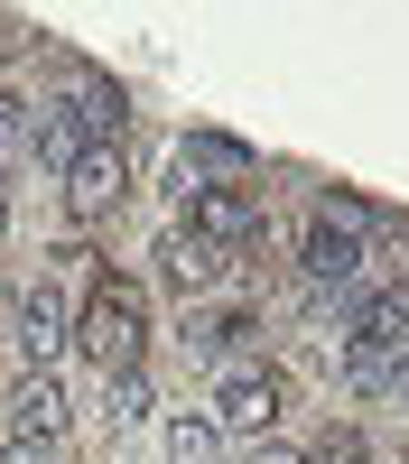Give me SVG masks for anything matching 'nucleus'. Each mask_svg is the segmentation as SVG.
<instances>
[{"instance_id": "1", "label": "nucleus", "mask_w": 409, "mask_h": 464, "mask_svg": "<svg viewBox=\"0 0 409 464\" xmlns=\"http://www.w3.org/2000/svg\"><path fill=\"white\" fill-rule=\"evenodd\" d=\"M345 372L363 381V391H382V381L409 372V279L372 288V297L354 306V325H345Z\"/></svg>"}, {"instance_id": "2", "label": "nucleus", "mask_w": 409, "mask_h": 464, "mask_svg": "<svg viewBox=\"0 0 409 464\" xmlns=\"http://www.w3.org/2000/svg\"><path fill=\"white\" fill-rule=\"evenodd\" d=\"M140 343H149V306L131 279H102L84 297V316H74V353L102 362V372H140Z\"/></svg>"}, {"instance_id": "3", "label": "nucleus", "mask_w": 409, "mask_h": 464, "mask_svg": "<svg viewBox=\"0 0 409 464\" xmlns=\"http://www.w3.org/2000/svg\"><path fill=\"white\" fill-rule=\"evenodd\" d=\"M177 232H196L214 251H242L260 232V196L251 186H214V177H177Z\"/></svg>"}, {"instance_id": "4", "label": "nucleus", "mask_w": 409, "mask_h": 464, "mask_svg": "<svg viewBox=\"0 0 409 464\" xmlns=\"http://www.w3.org/2000/svg\"><path fill=\"white\" fill-rule=\"evenodd\" d=\"M279 409H288L279 372H223V391H214V437H260V446H270Z\"/></svg>"}, {"instance_id": "5", "label": "nucleus", "mask_w": 409, "mask_h": 464, "mask_svg": "<svg viewBox=\"0 0 409 464\" xmlns=\"http://www.w3.org/2000/svg\"><path fill=\"white\" fill-rule=\"evenodd\" d=\"M159 279L177 288V297H214V288H233L242 279V251H214V242H196V232H159Z\"/></svg>"}, {"instance_id": "6", "label": "nucleus", "mask_w": 409, "mask_h": 464, "mask_svg": "<svg viewBox=\"0 0 409 464\" xmlns=\"http://www.w3.org/2000/svg\"><path fill=\"white\" fill-rule=\"evenodd\" d=\"M10 325H19V353H28V372H47V362L65 353V343H74V306H65V288H56V279H28Z\"/></svg>"}, {"instance_id": "7", "label": "nucleus", "mask_w": 409, "mask_h": 464, "mask_svg": "<svg viewBox=\"0 0 409 464\" xmlns=\"http://www.w3.org/2000/svg\"><path fill=\"white\" fill-rule=\"evenodd\" d=\"M122 196H131V149H122V140H112V149H84V159L65 168V214H74V223H102Z\"/></svg>"}, {"instance_id": "8", "label": "nucleus", "mask_w": 409, "mask_h": 464, "mask_svg": "<svg viewBox=\"0 0 409 464\" xmlns=\"http://www.w3.org/2000/svg\"><path fill=\"white\" fill-rule=\"evenodd\" d=\"M56 111L84 130V149H112V140H122V84H102V74H74V93H65Z\"/></svg>"}, {"instance_id": "9", "label": "nucleus", "mask_w": 409, "mask_h": 464, "mask_svg": "<svg viewBox=\"0 0 409 464\" xmlns=\"http://www.w3.org/2000/svg\"><path fill=\"white\" fill-rule=\"evenodd\" d=\"M10 409H19V428H28V437H47V446H56V428H65V391H56V372H28Z\"/></svg>"}, {"instance_id": "10", "label": "nucleus", "mask_w": 409, "mask_h": 464, "mask_svg": "<svg viewBox=\"0 0 409 464\" xmlns=\"http://www.w3.org/2000/svg\"><path fill=\"white\" fill-rule=\"evenodd\" d=\"M168 464H223L214 418H177V428H168Z\"/></svg>"}, {"instance_id": "11", "label": "nucleus", "mask_w": 409, "mask_h": 464, "mask_svg": "<svg viewBox=\"0 0 409 464\" xmlns=\"http://www.w3.org/2000/svg\"><path fill=\"white\" fill-rule=\"evenodd\" d=\"M102 409H112V428H131V418L149 409V381L140 372H102Z\"/></svg>"}, {"instance_id": "12", "label": "nucleus", "mask_w": 409, "mask_h": 464, "mask_svg": "<svg viewBox=\"0 0 409 464\" xmlns=\"http://www.w3.org/2000/svg\"><path fill=\"white\" fill-rule=\"evenodd\" d=\"M251 334H260L251 316H214V325H205L196 343H205V353H242V343H251Z\"/></svg>"}, {"instance_id": "13", "label": "nucleus", "mask_w": 409, "mask_h": 464, "mask_svg": "<svg viewBox=\"0 0 409 464\" xmlns=\"http://www.w3.org/2000/svg\"><path fill=\"white\" fill-rule=\"evenodd\" d=\"M19 140H28V102H19V93H0V168L19 159Z\"/></svg>"}, {"instance_id": "14", "label": "nucleus", "mask_w": 409, "mask_h": 464, "mask_svg": "<svg viewBox=\"0 0 409 464\" xmlns=\"http://www.w3.org/2000/svg\"><path fill=\"white\" fill-rule=\"evenodd\" d=\"M0 464H56V446L47 437H19V446H0Z\"/></svg>"}, {"instance_id": "15", "label": "nucleus", "mask_w": 409, "mask_h": 464, "mask_svg": "<svg viewBox=\"0 0 409 464\" xmlns=\"http://www.w3.org/2000/svg\"><path fill=\"white\" fill-rule=\"evenodd\" d=\"M316 464H372V455H363V437H326V455H316Z\"/></svg>"}, {"instance_id": "16", "label": "nucleus", "mask_w": 409, "mask_h": 464, "mask_svg": "<svg viewBox=\"0 0 409 464\" xmlns=\"http://www.w3.org/2000/svg\"><path fill=\"white\" fill-rule=\"evenodd\" d=\"M251 464H307V455H288V446H260V455H251Z\"/></svg>"}, {"instance_id": "17", "label": "nucleus", "mask_w": 409, "mask_h": 464, "mask_svg": "<svg viewBox=\"0 0 409 464\" xmlns=\"http://www.w3.org/2000/svg\"><path fill=\"white\" fill-rule=\"evenodd\" d=\"M400 381H409V372H400Z\"/></svg>"}]
</instances>
